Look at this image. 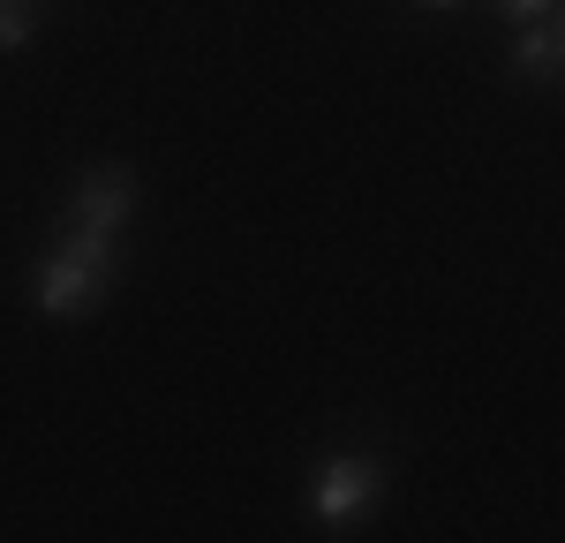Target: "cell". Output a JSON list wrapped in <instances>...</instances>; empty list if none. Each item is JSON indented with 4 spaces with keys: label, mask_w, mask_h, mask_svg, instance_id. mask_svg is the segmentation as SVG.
<instances>
[{
    "label": "cell",
    "mask_w": 565,
    "mask_h": 543,
    "mask_svg": "<svg viewBox=\"0 0 565 543\" xmlns=\"http://www.w3.org/2000/svg\"><path fill=\"white\" fill-rule=\"evenodd\" d=\"M385 498V460L377 453H324L309 468V521L317 529H354Z\"/></svg>",
    "instance_id": "obj_2"
},
{
    "label": "cell",
    "mask_w": 565,
    "mask_h": 543,
    "mask_svg": "<svg viewBox=\"0 0 565 543\" xmlns=\"http://www.w3.org/2000/svg\"><path fill=\"white\" fill-rule=\"evenodd\" d=\"M513 68H521L527 84H558V76H565V31H558V15L521 23V39H513Z\"/></svg>",
    "instance_id": "obj_4"
},
{
    "label": "cell",
    "mask_w": 565,
    "mask_h": 543,
    "mask_svg": "<svg viewBox=\"0 0 565 543\" xmlns=\"http://www.w3.org/2000/svg\"><path fill=\"white\" fill-rule=\"evenodd\" d=\"M136 220V174L129 167H84L68 181V226H98V234H121Z\"/></svg>",
    "instance_id": "obj_3"
},
{
    "label": "cell",
    "mask_w": 565,
    "mask_h": 543,
    "mask_svg": "<svg viewBox=\"0 0 565 543\" xmlns=\"http://www.w3.org/2000/svg\"><path fill=\"white\" fill-rule=\"evenodd\" d=\"M114 272H121V234L68 226V234L53 242V257L39 265L31 295H39V310H45V317H84V310H98V302H106Z\"/></svg>",
    "instance_id": "obj_1"
},
{
    "label": "cell",
    "mask_w": 565,
    "mask_h": 543,
    "mask_svg": "<svg viewBox=\"0 0 565 543\" xmlns=\"http://www.w3.org/2000/svg\"><path fill=\"white\" fill-rule=\"evenodd\" d=\"M513 23H543V15H558V0H498Z\"/></svg>",
    "instance_id": "obj_6"
},
{
    "label": "cell",
    "mask_w": 565,
    "mask_h": 543,
    "mask_svg": "<svg viewBox=\"0 0 565 543\" xmlns=\"http://www.w3.org/2000/svg\"><path fill=\"white\" fill-rule=\"evenodd\" d=\"M423 8H445V0H423Z\"/></svg>",
    "instance_id": "obj_7"
},
{
    "label": "cell",
    "mask_w": 565,
    "mask_h": 543,
    "mask_svg": "<svg viewBox=\"0 0 565 543\" xmlns=\"http://www.w3.org/2000/svg\"><path fill=\"white\" fill-rule=\"evenodd\" d=\"M39 39V15H31V0H0V45L15 53V45Z\"/></svg>",
    "instance_id": "obj_5"
}]
</instances>
